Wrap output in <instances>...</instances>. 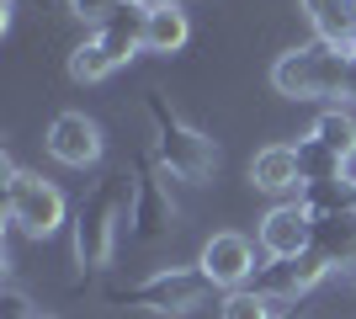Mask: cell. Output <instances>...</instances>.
<instances>
[{
	"instance_id": "5b68a950",
	"label": "cell",
	"mask_w": 356,
	"mask_h": 319,
	"mask_svg": "<svg viewBox=\"0 0 356 319\" xmlns=\"http://www.w3.org/2000/svg\"><path fill=\"white\" fill-rule=\"evenodd\" d=\"M6 218H11L22 234H32V240H48V234L64 224L59 186L43 181V176H32V170H16L11 181H6Z\"/></svg>"
},
{
	"instance_id": "5bb4252c",
	"label": "cell",
	"mask_w": 356,
	"mask_h": 319,
	"mask_svg": "<svg viewBox=\"0 0 356 319\" xmlns=\"http://www.w3.org/2000/svg\"><path fill=\"white\" fill-rule=\"evenodd\" d=\"M186 11L181 6H149V32H144V48L149 54H176L186 48Z\"/></svg>"
},
{
	"instance_id": "4fadbf2b",
	"label": "cell",
	"mask_w": 356,
	"mask_h": 319,
	"mask_svg": "<svg viewBox=\"0 0 356 319\" xmlns=\"http://www.w3.org/2000/svg\"><path fill=\"white\" fill-rule=\"evenodd\" d=\"M314 250H319L330 266L351 261V256H356V218H351V213H335V218H314Z\"/></svg>"
},
{
	"instance_id": "3957f363",
	"label": "cell",
	"mask_w": 356,
	"mask_h": 319,
	"mask_svg": "<svg viewBox=\"0 0 356 319\" xmlns=\"http://www.w3.org/2000/svg\"><path fill=\"white\" fill-rule=\"evenodd\" d=\"M144 112H149V122H154V149H160V165L170 170V176H181V181H208L213 165H218L213 138L197 133V128H186V122L165 106V96H154V91L144 96Z\"/></svg>"
},
{
	"instance_id": "7402d4cb",
	"label": "cell",
	"mask_w": 356,
	"mask_h": 319,
	"mask_svg": "<svg viewBox=\"0 0 356 319\" xmlns=\"http://www.w3.org/2000/svg\"><path fill=\"white\" fill-rule=\"evenodd\" d=\"M118 6H122V0H70V11L80 16V22H96V27H102V22L118 11Z\"/></svg>"
},
{
	"instance_id": "ba28073f",
	"label": "cell",
	"mask_w": 356,
	"mask_h": 319,
	"mask_svg": "<svg viewBox=\"0 0 356 319\" xmlns=\"http://www.w3.org/2000/svg\"><path fill=\"white\" fill-rule=\"evenodd\" d=\"M197 272L208 277L213 288H250L255 277V245L245 240V234H213L208 245H202V256H197Z\"/></svg>"
},
{
	"instance_id": "d6986e66",
	"label": "cell",
	"mask_w": 356,
	"mask_h": 319,
	"mask_svg": "<svg viewBox=\"0 0 356 319\" xmlns=\"http://www.w3.org/2000/svg\"><path fill=\"white\" fill-rule=\"evenodd\" d=\"M346 192H351V181H314V186L298 192V202L314 218H335V213H346Z\"/></svg>"
},
{
	"instance_id": "603a6c76",
	"label": "cell",
	"mask_w": 356,
	"mask_h": 319,
	"mask_svg": "<svg viewBox=\"0 0 356 319\" xmlns=\"http://www.w3.org/2000/svg\"><path fill=\"white\" fill-rule=\"evenodd\" d=\"M346 101H356V54H351V64H346Z\"/></svg>"
},
{
	"instance_id": "ac0fdd59",
	"label": "cell",
	"mask_w": 356,
	"mask_h": 319,
	"mask_svg": "<svg viewBox=\"0 0 356 319\" xmlns=\"http://www.w3.org/2000/svg\"><path fill=\"white\" fill-rule=\"evenodd\" d=\"M112 69H118V59L106 54V43L96 38V32H90L86 43H74V48H70V75L80 80V85H90V80L112 75Z\"/></svg>"
},
{
	"instance_id": "8992f818",
	"label": "cell",
	"mask_w": 356,
	"mask_h": 319,
	"mask_svg": "<svg viewBox=\"0 0 356 319\" xmlns=\"http://www.w3.org/2000/svg\"><path fill=\"white\" fill-rule=\"evenodd\" d=\"M330 261L319 256V250H309V256H293V261H266V266H255L250 277V293H261L277 314H282L293 298H303V293L314 288V282H325Z\"/></svg>"
},
{
	"instance_id": "7a4b0ae2",
	"label": "cell",
	"mask_w": 356,
	"mask_h": 319,
	"mask_svg": "<svg viewBox=\"0 0 356 319\" xmlns=\"http://www.w3.org/2000/svg\"><path fill=\"white\" fill-rule=\"evenodd\" d=\"M346 64H351V48L335 43H303L287 48L282 59L271 64V85L282 96H298V101H325V96H346Z\"/></svg>"
},
{
	"instance_id": "30bf717a",
	"label": "cell",
	"mask_w": 356,
	"mask_h": 319,
	"mask_svg": "<svg viewBox=\"0 0 356 319\" xmlns=\"http://www.w3.org/2000/svg\"><path fill=\"white\" fill-rule=\"evenodd\" d=\"M250 181L271 197H287V192H303V170H298V149L293 144H266V149L250 160Z\"/></svg>"
},
{
	"instance_id": "277c9868",
	"label": "cell",
	"mask_w": 356,
	"mask_h": 319,
	"mask_svg": "<svg viewBox=\"0 0 356 319\" xmlns=\"http://www.w3.org/2000/svg\"><path fill=\"white\" fill-rule=\"evenodd\" d=\"M208 277L197 272H186V266H165V272H154V277H144L138 288H112L106 298L112 304H128V309H149V314H186V309H197L202 298H208Z\"/></svg>"
},
{
	"instance_id": "2e32d148",
	"label": "cell",
	"mask_w": 356,
	"mask_h": 319,
	"mask_svg": "<svg viewBox=\"0 0 356 319\" xmlns=\"http://www.w3.org/2000/svg\"><path fill=\"white\" fill-rule=\"evenodd\" d=\"M176 218V208H170V197H165L154 181L138 186V202H134V229L138 240H154V234H165V224Z\"/></svg>"
},
{
	"instance_id": "83f0119b",
	"label": "cell",
	"mask_w": 356,
	"mask_h": 319,
	"mask_svg": "<svg viewBox=\"0 0 356 319\" xmlns=\"http://www.w3.org/2000/svg\"><path fill=\"white\" fill-rule=\"evenodd\" d=\"M351 11H356V0H351Z\"/></svg>"
},
{
	"instance_id": "7c38bea8",
	"label": "cell",
	"mask_w": 356,
	"mask_h": 319,
	"mask_svg": "<svg viewBox=\"0 0 356 319\" xmlns=\"http://www.w3.org/2000/svg\"><path fill=\"white\" fill-rule=\"evenodd\" d=\"M303 11H309L314 38H319V43H335V48L351 43V32H356L351 0H303Z\"/></svg>"
},
{
	"instance_id": "44dd1931",
	"label": "cell",
	"mask_w": 356,
	"mask_h": 319,
	"mask_svg": "<svg viewBox=\"0 0 356 319\" xmlns=\"http://www.w3.org/2000/svg\"><path fill=\"white\" fill-rule=\"evenodd\" d=\"M0 319H43V314H32V298L22 288H6L0 293Z\"/></svg>"
},
{
	"instance_id": "cb8c5ba5",
	"label": "cell",
	"mask_w": 356,
	"mask_h": 319,
	"mask_svg": "<svg viewBox=\"0 0 356 319\" xmlns=\"http://www.w3.org/2000/svg\"><path fill=\"white\" fill-rule=\"evenodd\" d=\"M346 213L356 218V181H351V192H346Z\"/></svg>"
},
{
	"instance_id": "d4e9b609",
	"label": "cell",
	"mask_w": 356,
	"mask_h": 319,
	"mask_svg": "<svg viewBox=\"0 0 356 319\" xmlns=\"http://www.w3.org/2000/svg\"><path fill=\"white\" fill-rule=\"evenodd\" d=\"M149 6H181V0H149Z\"/></svg>"
},
{
	"instance_id": "6da1fadb",
	"label": "cell",
	"mask_w": 356,
	"mask_h": 319,
	"mask_svg": "<svg viewBox=\"0 0 356 319\" xmlns=\"http://www.w3.org/2000/svg\"><path fill=\"white\" fill-rule=\"evenodd\" d=\"M138 186L128 181V170H112L106 181H96L80 213H74V261L80 266H106L112 261V234H118V218H134Z\"/></svg>"
},
{
	"instance_id": "52a82bcc",
	"label": "cell",
	"mask_w": 356,
	"mask_h": 319,
	"mask_svg": "<svg viewBox=\"0 0 356 319\" xmlns=\"http://www.w3.org/2000/svg\"><path fill=\"white\" fill-rule=\"evenodd\" d=\"M261 250L271 261H293V256H309L314 250V213L303 202H277V208L261 218Z\"/></svg>"
},
{
	"instance_id": "9a60e30c",
	"label": "cell",
	"mask_w": 356,
	"mask_h": 319,
	"mask_svg": "<svg viewBox=\"0 0 356 319\" xmlns=\"http://www.w3.org/2000/svg\"><path fill=\"white\" fill-rule=\"evenodd\" d=\"M298 149V170H303V186H314V181H346V160L330 144H319V138H298L293 144Z\"/></svg>"
},
{
	"instance_id": "ffe728a7",
	"label": "cell",
	"mask_w": 356,
	"mask_h": 319,
	"mask_svg": "<svg viewBox=\"0 0 356 319\" xmlns=\"http://www.w3.org/2000/svg\"><path fill=\"white\" fill-rule=\"evenodd\" d=\"M218 319H277V309L261 298V293H250V288H234L229 298H223V314Z\"/></svg>"
},
{
	"instance_id": "8fae6325",
	"label": "cell",
	"mask_w": 356,
	"mask_h": 319,
	"mask_svg": "<svg viewBox=\"0 0 356 319\" xmlns=\"http://www.w3.org/2000/svg\"><path fill=\"white\" fill-rule=\"evenodd\" d=\"M144 32H149V6H134V0H122L118 11L106 16L102 27H96V38L106 43V54L112 59H134L138 48H144Z\"/></svg>"
},
{
	"instance_id": "4316f807",
	"label": "cell",
	"mask_w": 356,
	"mask_h": 319,
	"mask_svg": "<svg viewBox=\"0 0 356 319\" xmlns=\"http://www.w3.org/2000/svg\"><path fill=\"white\" fill-rule=\"evenodd\" d=\"M134 6H149V0H134Z\"/></svg>"
},
{
	"instance_id": "e0dca14e",
	"label": "cell",
	"mask_w": 356,
	"mask_h": 319,
	"mask_svg": "<svg viewBox=\"0 0 356 319\" xmlns=\"http://www.w3.org/2000/svg\"><path fill=\"white\" fill-rule=\"evenodd\" d=\"M309 133L319 138V144H330L341 160H351V154H356V117H351V112H341V106H325V112L314 117Z\"/></svg>"
},
{
	"instance_id": "484cf974",
	"label": "cell",
	"mask_w": 356,
	"mask_h": 319,
	"mask_svg": "<svg viewBox=\"0 0 356 319\" xmlns=\"http://www.w3.org/2000/svg\"><path fill=\"white\" fill-rule=\"evenodd\" d=\"M346 48H351V54H356V32H351V43H346Z\"/></svg>"
},
{
	"instance_id": "9c48e42d",
	"label": "cell",
	"mask_w": 356,
	"mask_h": 319,
	"mask_svg": "<svg viewBox=\"0 0 356 319\" xmlns=\"http://www.w3.org/2000/svg\"><path fill=\"white\" fill-rule=\"evenodd\" d=\"M48 154L59 160V165H74L86 170L102 160V128L86 117V112H64V117H54V128H48Z\"/></svg>"
}]
</instances>
